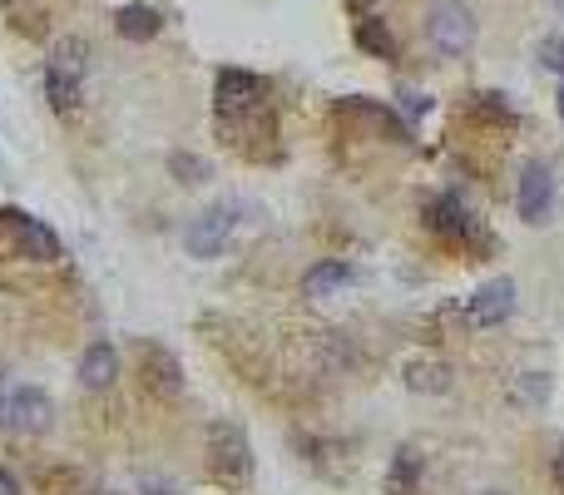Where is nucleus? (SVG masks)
<instances>
[{"label": "nucleus", "mask_w": 564, "mask_h": 495, "mask_svg": "<svg viewBox=\"0 0 564 495\" xmlns=\"http://www.w3.org/2000/svg\"><path fill=\"white\" fill-rule=\"evenodd\" d=\"M208 471L223 485H243L247 475H253V451H247L243 426L218 421L213 431H208Z\"/></svg>", "instance_id": "obj_1"}, {"label": "nucleus", "mask_w": 564, "mask_h": 495, "mask_svg": "<svg viewBox=\"0 0 564 495\" xmlns=\"http://www.w3.org/2000/svg\"><path fill=\"white\" fill-rule=\"evenodd\" d=\"M85 89V40H59L45 69V95L55 109H75Z\"/></svg>", "instance_id": "obj_2"}, {"label": "nucleus", "mask_w": 564, "mask_h": 495, "mask_svg": "<svg viewBox=\"0 0 564 495\" xmlns=\"http://www.w3.org/2000/svg\"><path fill=\"white\" fill-rule=\"evenodd\" d=\"M425 35L441 55H465L475 45V15L461 6V0H441V6L425 15Z\"/></svg>", "instance_id": "obj_3"}, {"label": "nucleus", "mask_w": 564, "mask_h": 495, "mask_svg": "<svg viewBox=\"0 0 564 495\" xmlns=\"http://www.w3.org/2000/svg\"><path fill=\"white\" fill-rule=\"evenodd\" d=\"M510 312H515V283H510V277H495V283H485L480 293L465 302V317H471V327H495V322H505Z\"/></svg>", "instance_id": "obj_4"}, {"label": "nucleus", "mask_w": 564, "mask_h": 495, "mask_svg": "<svg viewBox=\"0 0 564 495\" xmlns=\"http://www.w3.org/2000/svg\"><path fill=\"white\" fill-rule=\"evenodd\" d=\"M554 208V174L544 164H524L520 174V218L524 223H544Z\"/></svg>", "instance_id": "obj_5"}, {"label": "nucleus", "mask_w": 564, "mask_h": 495, "mask_svg": "<svg viewBox=\"0 0 564 495\" xmlns=\"http://www.w3.org/2000/svg\"><path fill=\"white\" fill-rule=\"evenodd\" d=\"M49 416H55V406H49V396L35 392V386H15V396L5 402V421L15 426V431H25V436L45 431Z\"/></svg>", "instance_id": "obj_6"}, {"label": "nucleus", "mask_w": 564, "mask_h": 495, "mask_svg": "<svg viewBox=\"0 0 564 495\" xmlns=\"http://www.w3.org/2000/svg\"><path fill=\"white\" fill-rule=\"evenodd\" d=\"M5 223H10V233H15V243H20V253H25V257H35V263H55V257H59L55 228H45L40 218H30V213H5Z\"/></svg>", "instance_id": "obj_7"}, {"label": "nucleus", "mask_w": 564, "mask_h": 495, "mask_svg": "<svg viewBox=\"0 0 564 495\" xmlns=\"http://www.w3.org/2000/svg\"><path fill=\"white\" fill-rule=\"evenodd\" d=\"M228 233H233V213H228V208H208V213L188 228V253H193V257H213L218 248L228 243Z\"/></svg>", "instance_id": "obj_8"}, {"label": "nucleus", "mask_w": 564, "mask_h": 495, "mask_svg": "<svg viewBox=\"0 0 564 495\" xmlns=\"http://www.w3.org/2000/svg\"><path fill=\"white\" fill-rule=\"evenodd\" d=\"M263 99V79L243 75V69H223L218 75V109L223 114H237V109H253Z\"/></svg>", "instance_id": "obj_9"}, {"label": "nucleus", "mask_w": 564, "mask_h": 495, "mask_svg": "<svg viewBox=\"0 0 564 495\" xmlns=\"http://www.w3.org/2000/svg\"><path fill=\"white\" fill-rule=\"evenodd\" d=\"M425 223L445 238H475V218L465 213V204L455 194H441L431 208H425Z\"/></svg>", "instance_id": "obj_10"}, {"label": "nucleus", "mask_w": 564, "mask_h": 495, "mask_svg": "<svg viewBox=\"0 0 564 495\" xmlns=\"http://www.w3.org/2000/svg\"><path fill=\"white\" fill-rule=\"evenodd\" d=\"M144 382L154 386L158 396H178V392H184V372H178L174 352H164V346H144Z\"/></svg>", "instance_id": "obj_11"}, {"label": "nucleus", "mask_w": 564, "mask_h": 495, "mask_svg": "<svg viewBox=\"0 0 564 495\" xmlns=\"http://www.w3.org/2000/svg\"><path fill=\"white\" fill-rule=\"evenodd\" d=\"M119 376V356H114V346H89L85 352V362H79V382L89 386V392H104L109 382H114Z\"/></svg>", "instance_id": "obj_12"}, {"label": "nucleus", "mask_w": 564, "mask_h": 495, "mask_svg": "<svg viewBox=\"0 0 564 495\" xmlns=\"http://www.w3.org/2000/svg\"><path fill=\"white\" fill-rule=\"evenodd\" d=\"M352 283V267L346 263H317L312 273L302 277V293L307 297H327V293H336V287H346Z\"/></svg>", "instance_id": "obj_13"}, {"label": "nucleus", "mask_w": 564, "mask_h": 495, "mask_svg": "<svg viewBox=\"0 0 564 495\" xmlns=\"http://www.w3.org/2000/svg\"><path fill=\"white\" fill-rule=\"evenodd\" d=\"M114 30L124 40H148V35H158V10H148V6H124L114 15Z\"/></svg>", "instance_id": "obj_14"}, {"label": "nucleus", "mask_w": 564, "mask_h": 495, "mask_svg": "<svg viewBox=\"0 0 564 495\" xmlns=\"http://www.w3.org/2000/svg\"><path fill=\"white\" fill-rule=\"evenodd\" d=\"M406 386H411V392H451V366L445 362H411L406 366Z\"/></svg>", "instance_id": "obj_15"}, {"label": "nucleus", "mask_w": 564, "mask_h": 495, "mask_svg": "<svg viewBox=\"0 0 564 495\" xmlns=\"http://www.w3.org/2000/svg\"><path fill=\"white\" fill-rule=\"evenodd\" d=\"M416 475H421V455H416V451H396L391 475H386V491H391V495H411L416 491Z\"/></svg>", "instance_id": "obj_16"}, {"label": "nucleus", "mask_w": 564, "mask_h": 495, "mask_svg": "<svg viewBox=\"0 0 564 495\" xmlns=\"http://www.w3.org/2000/svg\"><path fill=\"white\" fill-rule=\"evenodd\" d=\"M356 45L372 50V55H381V59L396 55V40H391V30H386L381 20H356Z\"/></svg>", "instance_id": "obj_17"}, {"label": "nucleus", "mask_w": 564, "mask_h": 495, "mask_svg": "<svg viewBox=\"0 0 564 495\" xmlns=\"http://www.w3.org/2000/svg\"><path fill=\"white\" fill-rule=\"evenodd\" d=\"M520 396H524V402H544V396H550V376L524 372L520 376Z\"/></svg>", "instance_id": "obj_18"}, {"label": "nucleus", "mask_w": 564, "mask_h": 495, "mask_svg": "<svg viewBox=\"0 0 564 495\" xmlns=\"http://www.w3.org/2000/svg\"><path fill=\"white\" fill-rule=\"evenodd\" d=\"M540 65L554 69V75H564V40H544V45H540Z\"/></svg>", "instance_id": "obj_19"}, {"label": "nucleus", "mask_w": 564, "mask_h": 495, "mask_svg": "<svg viewBox=\"0 0 564 495\" xmlns=\"http://www.w3.org/2000/svg\"><path fill=\"white\" fill-rule=\"evenodd\" d=\"M174 174H184V184H198V178H203L208 168H203V158H188V154H178V158H174Z\"/></svg>", "instance_id": "obj_20"}, {"label": "nucleus", "mask_w": 564, "mask_h": 495, "mask_svg": "<svg viewBox=\"0 0 564 495\" xmlns=\"http://www.w3.org/2000/svg\"><path fill=\"white\" fill-rule=\"evenodd\" d=\"M554 485H560V495H564V446L554 451Z\"/></svg>", "instance_id": "obj_21"}, {"label": "nucleus", "mask_w": 564, "mask_h": 495, "mask_svg": "<svg viewBox=\"0 0 564 495\" xmlns=\"http://www.w3.org/2000/svg\"><path fill=\"white\" fill-rule=\"evenodd\" d=\"M0 495H20V485H15V475H5V471H0Z\"/></svg>", "instance_id": "obj_22"}, {"label": "nucleus", "mask_w": 564, "mask_h": 495, "mask_svg": "<svg viewBox=\"0 0 564 495\" xmlns=\"http://www.w3.org/2000/svg\"><path fill=\"white\" fill-rule=\"evenodd\" d=\"M560 119H564V89H560Z\"/></svg>", "instance_id": "obj_23"}, {"label": "nucleus", "mask_w": 564, "mask_h": 495, "mask_svg": "<svg viewBox=\"0 0 564 495\" xmlns=\"http://www.w3.org/2000/svg\"><path fill=\"white\" fill-rule=\"evenodd\" d=\"M485 495H505V491H485Z\"/></svg>", "instance_id": "obj_24"}, {"label": "nucleus", "mask_w": 564, "mask_h": 495, "mask_svg": "<svg viewBox=\"0 0 564 495\" xmlns=\"http://www.w3.org/2000/svg\"><path fill=\"white\" fill-rule=\"evenodd\" d=\"M554 6H560V10H564V0H554Z\"/></svg>", "instance_id": "obj_25"}, {"label": "nucleus", "mask_w": 564, "mask_h": 495, "mask_svg": "<svg viewBox=\"0 0 564 495\" xmlns=\"http://www.w3.org/2000/svg\"><path fill=\"white\" fill-rule=\"evenodd\" d=\"M104 495H114V491H104Z\"/></svg>", "instance_id": "obj_26"}, {"label": "nucleus", "mask_w": 564, "mask_h": 495, "mask_svg": "<svg viewBox=\"0 0 564 495\" xmlns=\"http://www.w3.org/2000/svg\"><path fill=\"white\" fill-rule=\"evenodd\" d=\"M356 6H362V0H356Z\"/></svg>", "instance_id": "obj_27"}]
</instances>
